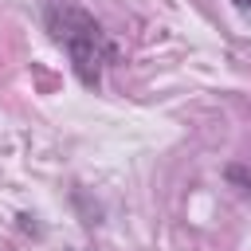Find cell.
<instances>
[{
	"label": "cell",
	"mask_w": 251,
	"mask_h": 251,
	"mask_svg": "<svg viewBox=\"0 0 251 251\" xmlns=\"http://www.w3.org/2000/svg\"><path fill=\"white\" fill-rule=\"evenodd\" d=\"M231 8H235V12L243 16V24L251 27V0H231Z\"/></svg>",
	"instance_id": "obj_2"
},
{
	"label": "cell",
	"mask_w": 251,
	"mask_h": 251,
	"mask_svg": "<svg viewBox=\"0 0 251 251\" xmlns=\"http://www.w3.org/2000/svg\"><path fill=\"white\" fill-rule=\"evenodd\" d=\"M43 20H47L51 39L67 51L78 82H82V86H98L106 63H114V55H118L110 31H106L86 8H78V4H47Z\"/></svg>",
	"instance_id": "obj_1"
}]
</instances>
